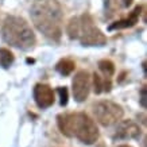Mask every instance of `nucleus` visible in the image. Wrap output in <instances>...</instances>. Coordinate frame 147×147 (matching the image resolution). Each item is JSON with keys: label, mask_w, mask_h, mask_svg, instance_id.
Listing matches in <instances>:
<instances>
[{"label": "nucleus", "mask_w": 147, "mask_h": 147, "mask_svg": "<svg viewBox=\"0 0 147 147\" xmlns=\"http://www.w3.org/2000/svg\"><path fill=\"white\" fill-rule=\"evenodd\" d=\"M35 28L47 39L59 42L62 35L63 9L58 0H35L30 8Z\"/></svg>", "instance_id": "f257e3e1"}, {"label": "nucleus", "mask_w": 147, "mask_h": 147, "mask_svg": "<svg viewBox=\"0 0 147 147\" xmlns=\"http://www.w3.org/2000/svg\"><path fill=\"white\" fill-rule=\"evenodd\" d=\"M59 131L67 138L76 136L84 144H93L98 139V128L89 116L84 112L65 113L57 116Z\"/></svg>", "instance_id": "f03ea898"}, {"label": "nucleus", "mask_w": 147, "mask_h": 147, "mask_svg": "<svg viewBox=\"0 0 147 147\" xmlns=\"http://www.w3.org/2000/svg\"><path fill=\"white\" fill-rule=\"evenodd\" d=\"M1 35L8 45L20 50H31L36 43L31 26L20 16H7L1 27Z\"/></svg>", "instance_id": "7ed1b4c3"}, {"label": "nucleus", "mask_w": 147, "mask_h": 147, "mask_svg": "<svg viewBox=\"0 0 147 147\" xmlns=\"http://www.w3.org/2000/svg\"><path fill=\"white\" fill-rule=\"evenodd\" d=\"M80 39L82 46H104L107 43L105 34L94 26L93 18L89 13H82L80 18Z\"/></svg>", "instance_id": "20e7f679"}, {"label": "nucleus", "mask_w": 147, "mask_h": 147, "mask_svg": "<svg viewBox=\"0 0 147 147\" xmlns=\"http://www.w3.org/2000/svg\"><path fill=\"white\" fill-rule=\"evenodd\" d=\"M93 113L100 124L109 127L120 120L124 115V111L117 102H113L111 100H101L93 105Z\"/></svg>", "instance_id": "39448f33"}, {"label": "nucleus", "mask_w": 147, "mask_h": 147, "mask_svg": "<svg viewBox=\"0 0 147 147\" xmlns=\"http://www.w3.org/2000/svg\"><path fill=\"white\" fill-rule=\"evenodd\" d=\"M71 90L77 102L85 101L90 92V74L86 70H80L71 81Z\"/></svg>", "instance_id": "423d86ee"}, {"label": "nucleus", "mask_w": 147, "mask_h": 147, "mask_svg": "<svg viewBox=\"0 0 147 147\" xmlns=\"http://www.w3.org/2000/svg\"><path fill=\"white\" fill-rule=\"evenodd\" d=\"M142 135L140 127L132 120L120 121L115 129L113 139L117 140H127V139H139Z\"/></svg>", "instance_id": "0eeeda50"}, {"label": "nucleus", "mask_w": 147, "mask_h": 147, "mask_svg": "<svg viewBox=\"0 0 147 147\" xmlns=\"http://www.w3.org/2000/svg\"><path fill=\"white\" fill-rule=\"evenodd\" d=\"M32 94H34V100H35L36 105L40 109L50 108L54 104V100H55L53 88L46 84H36L34 86Z\"/></svg>", "instance_id": "6e6552de"}, {"label": "nucleus", "mask_w": 147, "mask_h": 147, "mask_svg": "<svg viewBox=\"0 0 147 147\" xmlns=\"http://www.w3.org/2000/svg\"><path fill=\"white\" fill-rule=\"evenodd\" d=\"M142 13V5H136L131 13H129L127 18L120 19L117 22H113L112 24L108 26V31H113V30H121V28H129V27H134L139 20V16Z\"/></svg>", "instance_id": "1a4fd4ad"}, {"label": "nucleus", "mask_w": 147, "mask_h": 147, "mask_svg": "<svg viewBox=\"0 0 147 147\" xmlns=\"http://www.w3.org/2000/svg\"><path fill=\"white\" fill-rule=\"evenodd\" d=\"M92 80H93V89L96 94H100L102 92H111L112 89V82L109 78H104V77H100L98 74L94 73L92 76Z\"/></svg>", "instance_id": "9d476101"}, {"label": "nucleus", "mask_w": 147, "mask_h": 147, "mask_svg": "<svg viewBox=\"0 0 147 147\" xmlns=\"http://www.w3.org/2000/svg\"><path fill=\"white\" fill-rule=\"evenodd\" d=\"M76 69V62L70 58H62L61 61H58L55 65V70L61 76H70Z\"/></svg>", "instance_id": "9b49d317"}, {"label": "nucleus", "mask_w": 147, "mask_h": 147, "mask_svg": "<svg viewBox=\"0 0 147 147\" xmlns=\"http://www.w3.org/2000/svg\"><path fill=\"white\" fill-rule=\"evenodd\" d=\"M97 65L100 71L102 73V76H104V78H109L111 80V77L115 74V63L109 61V59H101V61H98Z\"/></svg>", "instance_id": "f8f14e48"}, {"label": "nucleus", "mask_w": 147, "mask_h": 147, "mask_svg": "<svg viewBox=\"0 0 147 147\" xmlns=\"http://www.w3.org/2000/svg\"><path fill=\"white\" fill-rule=\"evenodd\" d=\"M66 32L67 36L70 39H78V35H80V19L74 16L69 20L66 26Z\"/></svg>", "instance_id": "ddd939ff"}, {"label": "nucleus", "mask_w": 147, "mask_h": 147, "mask_svg": "<svg viewBox=\"0 0 147 147\" xmlns=\"http://www.w3.org/2000/svg\"><path fill=\"white\" fill-rule=\"evenodd\" d=\"M13 61H15V55L11 50L5 49V47L0 49V66L3 69H8L13 63Z\"/></svg>", "instance_id": "4468645a"}, {"label": "nucleus", "mask_w": 147, "mask_h": 147, "mask_svg": "<svg viewBox=\"0 0 147 147\" xmlns=\"http://www.w3.org/2000/svg\"><path fill=\"white\" fill-rule=\"evenodd\" d=\"M116 9H117V0H104V15L107 19L115 15Z\"/></svg>", "instance_id": "2eb2a0df"}, {"label": "nucleus", "mask_w": 147, "mask_h": 147, "mask_svg": "<svg viewBox=\"0 0 147 147\" xmlns=\"http://www.w3.org/2000/svg\"><path fill=\"white\" fill-rule=\"evenodd\" d=\"M57 90L59 93V104H61V107H65L69 101V90L66 86H59Z\"/></svg>", "instance_id": "dca6fc26"}, {"label": "nucleus", "mask_w": 147, "mask_h": 147, "mask_svg": "<svg viewBox=\"0 0 147 147\" xmlns=\"http://www.w3.org/2000/svg\"><path fill=\"white\" fill-rule=\"evenodd\" d=\"M146 86H142V89H140V105H142L143 108L147 107V102H146Z\"/></svg>", "instance_id": "f3484780"}, {"label": "nucleus", "mask_w": 147, "mask_h": 147, "mask_svg": "<svg viewBox=\"0 0 147 147\" xmlns=\"http://www.w3.org/2000/svg\"><path fill=\"white\" fill-rule=\"evenodd\" d=\"M132 1H134V0H121V5L125 7V8H128L129 5L132 4Z\"/></svg>", "instance_id": "a211bd4d"}, {"label": "nucleus", "mask_w": 147, "mask_h": 147, "mask_svg": "<svg viewBox=\"0 0 147 147\" xmlns=\"http://www.w3.org/2000/svg\"><path fill=\"white\" fill-rule=\"evenodd\" d=\"M119 147H131V146H128V144H121V146H119Z\"/></svg>", "instance_id": "6ab92c4d"}]
</instances>
